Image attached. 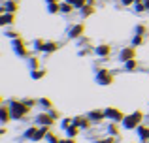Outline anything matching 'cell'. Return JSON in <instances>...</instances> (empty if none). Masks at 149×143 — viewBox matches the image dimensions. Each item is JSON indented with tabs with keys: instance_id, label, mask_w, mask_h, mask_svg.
Returning a JSON list of instances; mask_svg holds the SVG:
<instances>
[]
</instances>
